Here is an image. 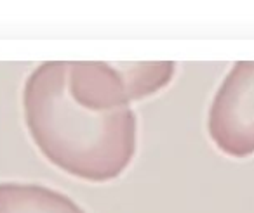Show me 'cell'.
Returning a JSON list of instances; mask_svg holds the SVG:
<instances>
[{"label": "cell", "instance_id": "7a4b0ae2", "mask_svg": "<svg viewBox=\"0 0 254 213\" xmlns=\"http://www.w3.org/2000/svg\"><path fill=\"white\" fill-rule=\"evenodd\" d=\"M207 132L226 156L254 154V63H235L228 71L209 108Z\"/></svg>", "mask_w": 254, "mask_h": 213}, {"label": "cell", "instance_id": "6da1fadb", "mask_svg": "<svg viewBox=\"0 0 254 213\" xmlns=\"http://www.w3.org/2000/svg\"><path fill=\"white\" fill-rule=\"evenodd\" d=\"M68 63H44L23 88L25 123L39 151L60 170L89 182L124 173L136 153L138 120L131 108L96 111L73 101Z\"/></svg>", "mask_w": 254, "mask_h": 213}, {"label": "cell", "instance_id": "3957f363", "mask_svg": "<svg viewBox=\"0 0 254 213\" xmlns=\"http://www.w3.org/2000/svg\"><path fill=\"white\" fill-rule=\"evenodd\" d=\"M0 213H85L70 196L32 182H0Z\"/></svg>", "mask_w": 254, "mask_h": 213}]
</instances>
